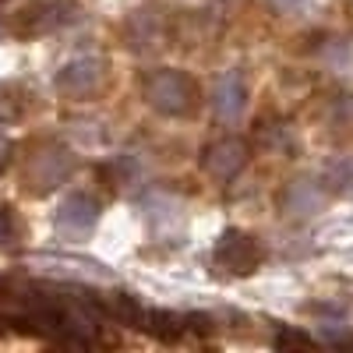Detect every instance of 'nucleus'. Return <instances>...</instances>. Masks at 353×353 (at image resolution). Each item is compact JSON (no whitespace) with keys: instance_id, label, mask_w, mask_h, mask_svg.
I'll return each mask as SVG.
<instances>
[{"instance_id":"f257e3e1","label":"nucleus","mask_w":353,"mask_h":353,"mask_svg":"<svg viewBox=\"0 0 353 353\" xmlns=\"http://www.w3.org/2000/svg\"><path fill=\"white\" fill-rule=\"evenodd\" d=\"M149 99L163 113H184L188 110V81L173 71H163L149 81Z\"/></svg>"},{"instance_id":"7ed1b4c3","label":"nucleus","mask_w":353,"mask_h":353,"mask_svg":"<svg viewBox=\"0 0 353 353\" xmlns=\"http://www.w3.org/2000/svg\"><path fill=\"white\" fill-rule=\"evenodd\" d=\"M216 110H219L223 121H237V117H241V110H244V85H241V78L230 74V78L219 85V92H216Z\"/></svg>"},{"instance_id":"423d86ee","label":"nucleus","mask_w":353,"mask_h":353,"mask_svg":"<svg viewBox=\"0 0 353 353\" xmlns=\"http://www.w3.org/2000/svg\"><path fill=\"white\" fill-rule=\"evenodd\" d=\"M0 233H4V223H0Z\"/></svg>"},{"instance_id":"20e7f679","label":"nucleus","mask_w":353,"mask_h":353,"mask_svg":"<svg viewBox=\"0 0 353 353\" xmlns=\"http://www.w3.org/2000/svg\"><path fill=\"white\" fill-rule=\"evenodd\" d=\"M96 81V64L92 61H74L61 71V85L71 88V92H85L88 85Z\"/></svg>"},{"instance_id":"39448f33","label":"nucleus","mask_w":353,"mask_h":353,"mask_svg":"<svg viewBox=\"0 0 353 353\" xmlns=\"http://www.w3.org/2000/svg\"><path fill=\"white\" fill-rule=\"evenodd\" d=\"M329 184L336 191H343V194H353V156H346V159L329 166Z\"/></svg>"},{"instance_id":"f03ea898","label":"nucleus","mask_w":353,"mask_h":353,"mask_svg":"<svg viewBox=\"0 0 353 353\" xmlns=\"http://www.w3.org/2000/svg\"><path fill=\"white\" fill-rule=\"evenodd\" d=\"M57 223H61L64 230H71V233H88L92 223H96V201L85 198V194H71L61 205V212H57Z\"/></svg>"}]
</instances>
